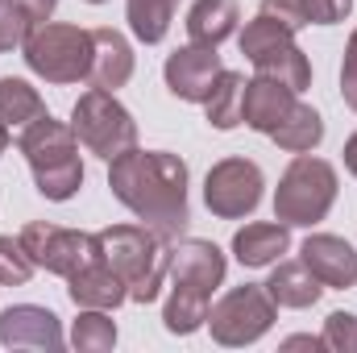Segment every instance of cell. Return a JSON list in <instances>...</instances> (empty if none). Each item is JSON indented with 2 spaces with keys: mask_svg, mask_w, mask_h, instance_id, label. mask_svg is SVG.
<instances>
[{
  "mask_svg": "<svg viewBox=\"0 0 357 353\" xmlns=\"http://www.w3.org/2000/svg\"><path fill=\"white\" fill-rule=\"evenodd\" d=\"M33 258L25 254L21 237H0V287H25L33 278Z\"/></svg>",
  "mask_w": 357,
  "mask_h": 353,
  "instance_id": "obj_28",
  "label": "cell"
},
{
  "mask_svg": "<svg viewBox=\"0 0 357 353\" xmlns=\"http://www.w3.org/2000/svg\"><path fill=\"white\" fill-rule=\"evenodd\" d=\"M341 154H345V171L357 179V133L349 137V142H345V150H341Z\"/></svg>",
  "mask_w": 357,
  "mask_h": 353,
  "instance_id": "obj_36",
  "label": "cell"
},
{
  "mask_svg": "<svg viewBox=\"0 0 357 353\" xmlns=\"http://www.w3.org/2000/svg\"><path fill=\"white\" fill-rule=\"evenodd\" d=\"M324 350L333 353H357V316L354 312H333L324 320Z\"/></svg>",
  "mask_w": 357,
  "mask_h": 353,
  "instance_id": "obj_30",
  "label": "cell"
},
{
  "mask_svg": "<svg viewBox=\"0 0 357 353\" xmlns=\"http://www.w3.org/2000/svg\"><path fill=\"white\" fill-rule=\"evenodd\" d=\"M262 187H266V179H262L258 163H250V158H225L204 179V204L220 220H241V216H250L262 204Z\"/></svg>",
  "mask_w": 357,
  "mask_h": 353,
  "instance_id": "obj_9",
  "label": "cell"
},
{
  "mask_svg": "<svg viewBox=\"0 0 357 353\" xmlns=\"http://www.w3.org/2000/svg\"><path fill=\"white\" fill-rule=\"evenodd\" d=\"M29 29H33V17H29L21 4H13V0H0V54H4V50H17V46H25Z\"/></svg>",
  "mask_w": 357,
  "mask_h": 353,
  "instance_id": "obj_29",
  "label": "cell"
},
{
  "mask_svg": "<svg viewBox=\"0 0 357 353\" xmlns=\"http://www.w3.org/2000/svg\"><path fill=\"white\" fill-rule=\"evenodd\" d=\"M208 308H212V299L171 287L167 308H162V324H167V333H175V337H191L195 329L208 324Z\"/></svg>",
  "mask_w": 357,
  "mask_h": 353,
  "instance_id": "obj_25",
  "label": "cell"
},
{
  "mask_svg": "<svg viewBox=\"0 0 357 353\" xmlns=\"http://www.w3.org/2000/svg\"><path fill=\"white\" fill-rule=\"evenodd\" d=\"M0 345L4 350H63V324L50 308L13 303L0 312Z\"/></svg>",
  "mask_w": 357,
  "mask_h": 353,
  "instance_id": "obj_12",
  "label": "cell"
},
{
  "mask_svg": "<svg viewBox=\"0 0 357 353\" xmlns=\"http://www.w3.org/2000/svg\"><path fill=\"white\" fill-rule=\"evenodd\" d=\"M349 8H354V0H307L312 25H337L349 17Z\"/></svg>",
  "mask_w": 357,
  "mask_h": 353,
  "instance_id": "obj_33",
  "label": "cell"
},
{
  "mask_svg": "<svg viewBox=\"0 0 357 353\" xmlns=\"http://www.w3.org/2000/svg\"><path fill=\"white\" fill-rule=\"evenodd\" d=\"M254 71L266 75V80H278L282 88H291L295 96L307 91V84H312V63H307V54L295 42L282 46V50H270L262 59H254Z\"/></svg>",
  "mask_w": 357,
  "mask_h": 353,
  "instance_id": "obj_22",
  "label": "cell"
},
{
  "mask_svg": "<svg viewBox=\"0 0 357 353\" xmlns=\"http://www.w3.org/2000/svg\"><path fill=\"white\" fill-rule=\"evenodd\" d=\"M133 80V46L125 33L100 25L91 29V67H88V84L104 91H116Z\"/></svg>",
  "mask_w": 357,
  "mask_h": 353,
  "instance_id": "obj_14",
  "label": "cell"
},
{
  "mask_svg": "<svg viewBox=\"0 0 357 353\" xmlns=\"http://www.w3.org/2000/svg\"><path fill=\"white\" fill-rule=\"evenodd\" d=\"M112 195L158 237L175 241L191 220L187 208V163L167 150H125L108 163Z\"/></svg>",
  "mask_w": 357,
  "mask_h": 353,
  "instance_id": "obj_1",
  "label": "cell"
},
{
  "mask_svg": "<svg viewBox=\"0 0 357 353\" xmlns=\"http://www.w3.org/2000/svg\"><path fill=\"white\" fill-rule=\"evenodd\" d=\"M241 96H245V75L241 71H220L216 84L204 100V112H208V125L229 133L241 125Z\"/></svg>",
  "mask_w": 357,
  "mask_h": 353,
  "instance_id": "obj_21",
  "label": "cell"
},
{
  "mask_svg": "<svg viewBox=\"0 0 357 353\" xmlns=\"http://www.w3.org/2000/svg\"><path fill=\"white\" fill-rule=\"evenodd\" d=\"M282 350H324V337H287Z\"/></svg>",
  "mask_w": 357,
  "mask_h": 353,
  "instance_id": "obj_35",
  "label": "cell"
},
{
  "mask_svg": "<svg viewBox=\"0 0 357 353\" xmlns=\"http://www.w3.org/2000/svg\"><path fill=\"white\" fill-rule=\"evenodd\" d=\"M262 13L282 21L291 33H299L303 25H312V13H307V0H262Z\"/></svg>",
  "mask_w": 357,
  "mask_h": 353,
  "instance_id": "obj_31",
  "label": "cell"
},
{
  "mask_svg": "<svg viewBox=\"0 0 357 353\" xmlns=\"http://www.w3.org/2000/svg\"><path fill=\"white\" fill-rule=\"evenodd\" d=\"M13 4H21V8L33 17V25L50 21V17H54V8H59V0H13Z\"/></svg>",
  "mask_w": 357,
  "mask_h": 353,
  "instance_id": "obj_34",
  "label": "cell"
},
{
  "mask_svg": "<svg viewBox=\"0 0 357 353\" xmlns=\"http://www.w3.org/2000/svg\"><path fill=\"white\" fill-rule=\"evenodd\" d=\"M220 71H225V67H220L216 46H195V42H187V46H178L175 54L167 59L162 80H167V88H171L175 100H183V104H204Z\"/></svg>",
  "mask_w": 357,
  "mask_h": 353,
  "instance_id": "obj_10",
  "label": "cell"
},
{
  "mask_svg": "<svg viewBox=\"0 0 357 353\" xmlns=\"http://www.w3.org/2000/svg\"><path fill=\"white\" fill-rule=\"evenodd\" d=\"M4 150H8V125L0 121V154H4Z\"/></svg>",
  "mask_w": 357,
  "mask_h": 353,
  "instance_id": "obj_37",
  "label": "cell"
},
{
  "mask_svg": "<svg viewBox=\"0 0 357 353\" xmlns=\"http://www.w3.org/2000/svg\"><path fill=\"white\" fill-rule=\"evenodd\" d=\"M175 4L178 0H125V17H129L133 38L146 42V46H158V42L171 33Z\"/></svg>",
  "mask_w": 357,
  "mask_h": 353,
  "instance_id": "obj_23",
  "label": "cell"
},
{
  "mask_svg": "<svg viewBox=\"0 0 357 353\" xmlns=\"http://www.w3.org/2000/svg\"><path fill=\"white\" fill-rule=\"evenodd\" d=\"M225 270H229V262L212 241L187 237V241L171 246V287H178V291L212 299V291L225 283Z\"/></svg>",
  "mask_w": 357,
  "mask_h": 353,
  "instance_id": "obj_11",
  "label": "cell"
},
{
  "mask_svg": "<svg viewBox=\"0 0 357 353\" xmlns=\"http://www.w3.org/2000/svg\"><path fill=\"white\" fill-rule=\"evenodd\" d=\"M270 142L278 150H287V154H312L324 142V117L312 104H299L295 100V108L282 117V125L270 133Z\"/></svg>",
  "mask_w": 357,
  "mask_h": 353,
  "instance_id": "obj_20",
  "label": "cell"
},
{
  "mask_svg": "<svg viewBox=\"0 0 357 353\" xmlns=\"http://www.w3.org/2000/svg\"><path fill=\"white\" fill-rule=\"evenodd\" d=\"M88 4H104V0H88Z\"/></svg>",
  "mask_w": 357,
  "mask_h": 353,
  "instance_id": "obj_38",
  "label": "cell"
},
{
  "mask_svg": "<svg viewBox=\"0 0 357 353\" xmlns=\"http://www.w3.org/2000/svg\"><path fill=\"white\" fill-rule=\"evenodd\" d=\"M274 320H278V303L270 299V291L262 283H241V287H233L229 295H220L208 308L212 341L216 345H229V350H241V345L262 341Z\"/></svg>",
  "mask_w": 357,
  "mask_h": 353,
  "instance_id": "obj_7",
  "label": "cell"
},
{
  "mask_svg": "<svg viewBox=\"0 0 357 353\" xmlns=\"http://www.w3.org/2000/svg\"><path fill=\"white\" fill-rule=\"evenodd\" d=\"M25 67L46 80V84H79L88 80L91 67V29L63 25V21H42L29 29L25 46Z\"/></svg>",
  "mask_w": 357,
  "mask_h": 353,
  "instance_id": "obj_5",
  "label": "cell"
},
{
  "mask_svg": "<svg viewBox=\"0 0 357 353\" xmlns=\"http://www.w3.org/2000/svg\"><path fill=\"white\" fill-rule=\"evenodd\" d=\"M337 204V171L324 158L295 154L274 187V220L282 225H320Z\"/></svg>",
  "mask_w": 357,
  "mask_h": 353,
  "instance_id": "obj_4",
  "label": "cell"
},
{
  "mask_svg": "<svg viewBox=\"0 0 357 353\" xmlns=\"http://www.w3.org/2000/svg\"><path fill=\"white\" fill-rule=\"evenodd\" d=\"M17 237H21L25 254L33 258L38 270L59 274V278H71L79 266H88L96 258V233H84V229H63V225L29 220Z\"/></svg>",
  "mask_w": 357,
  "mask_h": 353,
  "instance_id": "obj_8",
  "label": "cell"
},
{
  "mask_svg": "<svg viewBox=\"0 0 357 353\" xmlns=\"http://www.w3.org/2000/svg\"><path fill=\"white\" fill-rule=\"evenodd\" d=\"M299 258H303V266H307L324 287L349 291V287L357 283V250L345 241V237L312 233V237L299 246Z\"/></svg>",
  "mask_w": 357,
  "mask_h": 353,
  "instance_id": "obj_13",
  "label": "cell"
},
{
  "mask_svg": "<svg viewBox=\"0 0 357 353\" xmlns=\"http://www.w3.org/2000/svg\"><path fill=\"white\" fill-rule=\"evenodd\" d=\"M341 96H345V104L357 112V29L349 33L345 59H341Z\"/></svg>",
  "mask_w": 357,
  "mask_h": 353,
  "instance_id": "obj_32",
  "label": "cell"
},
{
  "mask_svg": "<svg viewBox=\"0 0 357 353\" xmlns=\"http://www.w3.org/2000/svg\"><path fill=\"white\" fill-rule=\"evenodd\" d=\"M17 150L25 154L33 183L46 200L54 204H67L79 195L84 187V163H79V137L71 125L54 121L50 112L29 121L21 133H17Z\"/></svg>",
  "mask_w": 357,
  "mask_h": 353,
  "instance_id": "obj_3",
  "label": "cell"
},
{
  "mask_svg": "<svg viewBox=\"0 0 357 353\" xmlns=\"http://www.w3.org/2000/svg\"><path fill=\"white\" fill-rule=\"evenodd\" d=\"M67 295H71L75 308H100V312H112V308H121V303L129 299V287H125V278H121L112 266L96 254L88 266H79V270L67 278Z\"/></svg>",
  "mask_w": 357,
  "mask_h": 353,
  "instance_id": "obj_15",
  "label": "cell"
},
{
  "mask_svg": "<svg viewBox=\"0 0 357 353\" xmlns=\"http://www.w3.org/2000/svg\"><path fill=\"white\" fill-rule=\"evenodd\" d=\"M262 287L270 291V299H274L278 308H312V303L320 299V291H324V283L303 266V258H299V262H282V258H278Z\"/></svg>",
  "mask_w": 357,
  "mask_h": 353,
  "instance_id": "obj_19",
  "label": "cell"
},
{
  "mask_svg": "<svg viewBox=\"0 0 357 353\" xmlns=\"http://www.w3.org/2000/svg\"><path fill=\"white\" fill-rule=\"evenodd\" d=\"M237 21H241V8L237 0H195L187 8V38L195 46H220L237 33Z\"/></svg>",
  "mask_w": 357,
  "mask_h": 353,
  "instance_id": "obj_18",
  "label": "cell"
},
{
  "mask_svg": "<svg viewBox=\"0 0 357 353\" xmlns=\"http://www.w3.org/2000/svg\"><path fill=\"white\" fill-rule=\"evenodd\" d=\"M38 117H46V104H42L38 88L25 84V80L4 75V80H0V121H4L8 129H25V125L38 121Z\"/></svg>",
  "mask_w": 357,
  "mask_h": 353,
  "instance_id": "obj_24",
  "label": "cell"
},
{
  "mask_svg": "<svg viewBox=\"0 0 357 353\" xmlns=\"http://www.w3.org/2000/svg\"><path fill=\"white\" fill-rule=\"evenodd\" d=\"M96 254L112 266L133 303H154L171 278V241L146 225H108L96 233Z\"/></svg>",
  "mask_w": 357,
  "mask_h": 353,
  "instance_id": "obj_2",
  "label": "cell"
},
{
  "mask_svg": "<svg viewBox=\"0 0 357 353\" xmlns=\"http://www.w3.org/2000/svg\"><path fill=\"white\" fill-rule=\"evenodd\" d=\"M71 345L79 353H108L116 345V320L100 308H79V320L71 324Z\"/></svg>",
  "mask_w": 357,
  "mask_h": 353,
  "instance_id": "obj_27",
  "label": "cell"
},
{
  "mask_svg": "<svg viewBox=\"0 0 357 353\" xmlns=\"http://www.w3.org/2000/svg\"><path fill=\"white\" fill-rule=\"evenodd\" d=\"M295 108V91L282 88L278 80H266V75H254L245 80V96H241V121L254 129V133H274L282 125V117Z\"/></svg>",
  "mask_w": 357,
  "mask_h": 353,
  "instance_id": "obj_16",
  "label": "cell"
},
{
  "mask_svg": "<svg viewBox=\"0 0 357 353\" xmlns=\"http://www.w3.org/2000/svg\"><path fill=\"white\" fill-rule=\"evenodd\" d=\"M71 129H75L79 146L88 154H96V158H104V163H112V158H121L125 150L137 146V121H133V112L104 88H88L75 100Z\"/></svg>",
  "mask_w": 357,
  "mask_h": 353,
  "instance_id": "obj_6",
  "label": "cell"
},
{
  "mask_svg": "<svg viewBox=\"0 0 357 353\" xmlns=\"http://www.w3.org/2000/svg\"><path fill=\"white\" fill-rule=\"evenodd\" d=\"M291 250V225H274V220H254L245 229H237L233 237V258L250 270H262V266H274L282 254Z\"/></svg>",
  "mask_w": 357,
  "mask_h": 353,
  "instance_id": "obj_17",
  "label": "cell"
},
{
  "mask_svg": "<svg viewBox=\"0 0 357 353\" xmlns=\"http://www.w3.org/2000/svg\"><path fill=\"white\" fill-rule=\"evenodd\" d=\"M295 42V33L282 25V21H274V17H266V13H258L241 33H237V46H241V54L254 63V59H262V54H270V50H282V46H291Z\"/></svg>",
  "mask_w": 357,
  "mask_h": 353,
  "instance_id": "obj_26",
  "label": "cell"
}]
</instances>
